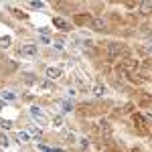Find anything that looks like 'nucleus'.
<instances>
[{"instance_id":"0eeeda50","label":"nucleus","mask_w":152,"mask_h":152,"mask_svg":"<svg viewBox=\"0 0 152 152\" xmlns=\"http://www.w3.org/2000/svg\"><path fill=\"white\" fill-rule=\"evenodd\" d=\"M16 97V93H12V91H2V99H6V102H12Z\"/></svg>"},{"instance_id":"f8f14e48","label":"nucleus","mask_w":152,"mask_h":152,"mask_svg":"<svg viewBox=\"0 0 152 152\" xmlns=\"http://www.w3.org/2000/svg\"><path fill=\"white\" fill-rule=\"evenodd\" d=\"M39 87H41V89H49V87H51V81H41Z\"/></svg>"},{"instance_id":"f257e3e1","label":"nucleus","mask_w":152,"mask_h":152,"mask_svg":"<svg viewBox=\"0 0 152 152\" xmlns=\"http://www.w3.org/2000/svg\"><path fill=\"white\" fill-rule=\"evenodd\" d=\"M31 116H33V118L39 122V126H45V124L49 122V118L45 116V112H43L39 106H33V108H31Z\"/></svg>"},{"instance_id":"6e6552de","label":"nucleus","mask_w":152,"mask_h":152,"mask_svg":"<svg viewBox=\"0 0 152 152\" xmlns=\"http://www.w3.org/2000/svg\"><path fill=\"white\" fill-rule=\"evenodd\" d=\"M59 104H61V110H63V112H65V114H67V112H71V110H73V106H71V102H59Z\"/></svg>"},{"instance_id":"20e7f679","label":"nucleus","mask_w":152,"mask_h":152,"mask_svg":"<svg viewBox=\"0 0 152 152\" xmlns=\"http://www.w3.org/2000/svg\"><path fill=\"white\" fill-rule=\"evenodd\" d=\"M108 93V87L106 85H102V83H97V85H93V95H97V97H102V95H106Z\"/></svg>"},{"instance_id":"9d476101","label":"nucleus","mask_w":152,"mask_h":152,"mask_svg":"<svg viewBox=\"0 0 152 152\" xmlns=\"http://www.w3.org/2000/svg\"><path fill=\"white\" fill-rule=\"evenodd\" d=\"M0 128H2V130H8V128H12V122H10V120H2V118H0Z\"/></svg>"},{"instance_id":"4468645a","label":"nucleus","mask_w":152,"mask_h":152,"mask_svg":"<svg viewBox=\"0 0 152 152\" xmlns=\"http://www.w3.org/2000/svg\"><path fill=\"white\" fill-rule=\"evenodd\" d=\"M150 51H152V45H150Z\"/></svg>"},{"instance_id":"39448f33","label":"nucleus","mask_w":152,"mask_h":152,"mask_svg":"<svg viewBox=\"0 0 152 152\" xmlns=\"http://www.w3.org/2000/svg\"><path fill=\"white\" fill-rule=\"evenodd\" d=\"M53 25H55V27H59L61 31H67V29H69V25H67L63 18H55V20H53Z\"/></svg>"},{"instance_id":"f03ea898","label":"nucleus","mask_w":152,"mask_h":152,"mask_svg":"<svg viewBox=\"0 0 152 152\" xmlns=\"http://www.w3.org/2000/svg\"><path fill=\"white\" fill-rule=\"evenodd\" d=\"M20 55H25V57H35V55H37V45H22V47H20Z\"/></svg>"},{"instance_id":"1a4fd4ad","label":"nucleus","mask_w":152,"mask_h":152,"mask_svg":"<svg viewBox=\"0 0 152 152\" xmlns=\"http://www.w3.org/2000/svg\"><path fill=\"white\" fill-rule=\"evenodd\" d=\"M16 140H18V142H27V140H29V132H18V134H16Z\"/></svg>"},{"instance_id":"423d86ee","label":"nucleus","mask_w":152,"mask_h":152,"mask_svg":"<svg viewBox=\"0 0 152 152\" xmlns=\"http://www.w3.org/2000/svg\"><path fill=\"white\" fill-rule=\"evenodd\" d=\"M10 43H12V39L10 37H0V49H8Z\"/></svg>"},{"instance_id":"7ed1b4c3","label":"nucleus","mask_w":152,"mask_h":152,"mask_svg":"<svg viewBox=\"0 0 152 152\" xmlns=\"http://www.w3.org/2000/svg\"><path fill=\"white\" fill-rule=\"evenodd\" d=\"M47 77H49V81H55L57 77H61V67H49L47 69Z\"/></svg>"},{"instance_id":"ddd939ff","label":"nucleus","mask_w":152,"mask_h":152,"mask_svg":"<svg viewBox=\"0 0 152 152\" xmlns=\"http://www.w3.org/2000/svg\"><path fill=\"white\" fill-rule=\"evenodd\" d=\"M33 8H43V2H31Z\"/></svg>"},{"instance_id":"9b49d317","label":"nucleus","mask_w":152,"mask_h":152,"mask_svg":"<svg viewBox=\"0 0 152 152\" xmlns=\"http://www.w3.org/2000/svg\"><path fill=\"white\" fill-rule=\"evenodd\" d=\"M53 126H55V128H61V126H63V118H61V116H55V118H53Z\"/></svg>"}]
</instances>
